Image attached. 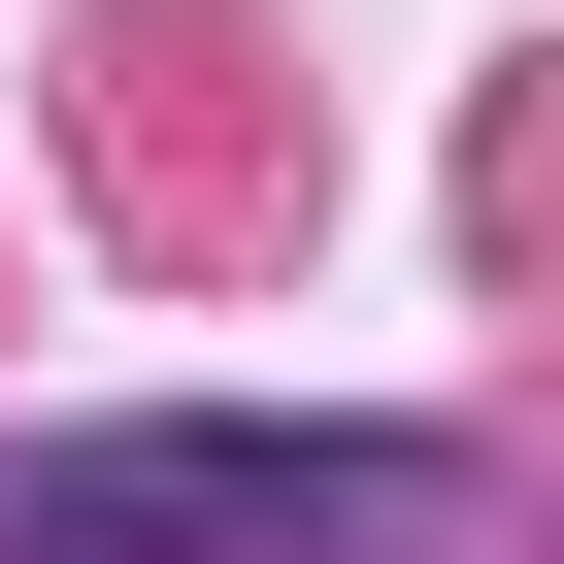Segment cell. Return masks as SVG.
<instances>
[{
    "label": "cell",
    "mask_w": 564,
    "mask_h": 564,
    "mask_svg": "<svg viewBox=\"0 0 564 564\" xmlns=\"http://www.w3.org/2000/svg\"><path fill=\"white\" fill-rule=\"evenodd\" d=\"M432 432H0V564H366Z\"/></svg>",
    "instance_id": "1"
}]
</instances>
